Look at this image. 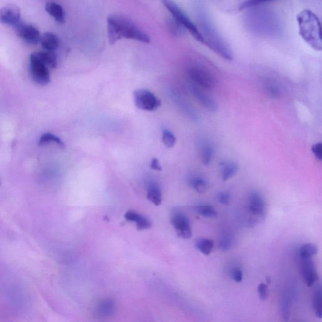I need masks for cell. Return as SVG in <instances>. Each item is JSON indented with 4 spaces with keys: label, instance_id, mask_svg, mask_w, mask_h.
<instances>
[{
    "label": "cell",
    "instance_id": "cell-27",
    "mask_svg": "<svg viewBox=\"0 0 322 322\" xmlns=\"http://www.w3.org/2000/svg\"><path fill=\"white\" fill-rule=\"evenodd\" d=\"M313 303H314L315 315L318 318L321 319L322 316V295L321 286H318L315 290Z\"/></svg>",
    "mask_w": 322,
    "mask_h": 322
},
{
    "label": "cell",
    "instance_id": "cell-3",
    "mask_svg": "<svg viewBox=\"0 0 322 322\" xmlns=\"http://www.w3.org/2000/svg\"><path fill=\"white\" fill-rule=\"evenodd\" d=\"M202 33L205 41V45L209 47L212 51L215 52L221 58L228 61L233 59V53L231 49L222 37L209 22L204 23V29Z\"/></svg>",
    "mask_w": 322,
    "mask_h": 322
},
{
    "label": "cell",
    "instance_id": "cell-1",
    "mask_svg": "<svg viewBox=\"0 0 322 322\" xmlns=\"http://www.w3.org/2000/svg\"><path fill=\"white\" fill-rule=\"evenodd\" d=\"M107 33L109 44H115L122 38L149 43L150 37L138 25L125 16L111 15L107 18Z\"/></svg>",
    "mask_w": 322,
    "mask_h": 322
},
{
    "label": "cell",
    "instance_id": "cell-7",
    "mask_svg": "<svg viewBox=\"0 0 322 322\" xmlns=\"http://www.w3.org/2000/svg\"><path fill=\"white\" fill-rule=\"evenodd\" d=\"M30 72L34 81L40 85H46L51 77L47 66L36 56V52L30 57Z\"/></svg>",
    "mask_w": 322,
    "mask_h": 322
},
{
    "label": "cell",
    "instance_id": "cell-15",
    "mask_svg": "<svg viewBox=\"0 0 322 322\" xmlns=\"http://www.w3.org/2000/svg\"><path fill=\"white\" fill-rule=\"evenodd\" d=\"M124 216L127 221H134L138 230H146L151 227L150 221L136 212L128 211Z\"/></svg>",
    "mask_w": 322,
    "mask_h": 322
},
{
    "label": "cell",
    "instance_id": "cell-26",
    "mask_svg": "<svg viewBox=\"0 0 322 322\" xmlns=\"http://www.w3.org/2000/svg\"><path fill=\"white\" fill-rule=\"evenodd\" d=\"M202 159L205 166L209 165L214 156V148L209 143H204L202 147Z\"/></svg>",
    "mask_w": 322,
    "mask_h": 322
},
{
    "label": "cell",
    "instance_id": "cell-4",
    "mask_svg": "<svg viewBox=\"0 0 322 322\" xmlns=\"http://www.w3.org/2000/svg\"><path fill=\"white\" fill-rule=\"evenodd\" d=\"M161 1L170 11L173 17L181 24L184 29L187 30L195 40L201 44L205 45V41L202 32L175 1L173 0H161Z\"/></svg>",
    "mask_w": 322,
    "mask_h": 322
},
{
    "label": "cell",
    "instance_id": "cell-36",
    "mask_svg": "<svg viewBox=\"0 0 322 322\" xmlns=\"http://www.w3.org/2000/svg\"><path fill=\"white\" fill-rule=\"evenodd\" d=\"M258 293H259V298L261 300H266L268 296V286L264 283H261L258 286Z\"/></svg>",
    "mask_w": 322,
    "mask_h": 322
},
{
    "label": "cell",
    "instance_id": "cell-34",
    "mask_svg": "<svg viewBox=\"0 0 322 322\" xmlns=\"http://www.w3.org/2000/svg\"><path fill=\"white\" fill-rule=\"evenodd\" d=\"M218 200L221 204L228 205L230 204V200H231V196L229 192L228 191H221L218 195Z\"/></svg>",
    "mask_w": 322,
    "mask_h": 322
},
{
    "label": "cell",
    "instance_id": "cell-30",
    "mask_svg": "<svg viewBox=\"0 0 322 322\" xmlns=\"http://www.w3.org/2000/svg\"><path fill=\"white\" fill-rule=\"evenodd\" d=\"M162 140H163V143L166 147L171 148L175 145L177 138H176L174 134L170 130L165 129L163 132Z\"/></svg>",
    "mask_w": 322,
    "mask_h": 322
},
{
    "label": "cell",
    "instance_id": "cell-37",
    "mask_svg": "<svg viewBox=\"0 0 322 322\" xmlns=\"http://www.w3.org/2000/svg\"><path fill=\"white\" fill-rule=\"evenodd\" d=\"M231 276L235 282L241 283L243 280V272L241 269L235 268L232 269Z\"/></svg>",
    "mask_w": 322,
    "mask_h": 322
},
{
    "label": "cell",
    "instance_id": "cell-28",
    "mask_svg": "<svg viewBox=\"0 0 322 322\" xmlns=\"http://www.w3.org/2000/svg\"><path fill=\"white\" fill-rule=\"evenodd\" d=\"M166 27L168 31L173 36H178L181 35L183 33V27L179 24L174 18H168L166 20Z\"/></svg>",
    "mask_w": 322,
    "mask_h": 322
},
{
    "label": "cell",
    "instance_id": "cell-22",
    "mask_svg": "<svg viewBox=\"0 0 322 322\" xmlns=\"http://www.w3.org/2000/svg\"><path fill=\"white\" fill-rule=\"evenodd\" d=\"M191 186L198 193H202L207 191L209 183L205 178L200 176H195L189 180Z\"/></svg>",
    "mask_w": 322,
    "mask_h": 322
},
{
    "label": "cell",
    "instance_id": "cell-6",
    "mask_svg": "<svg viewBox=\"0 0 322 322\" xmlns=\"http://www.w3.org/2000/svg\"><path fill=\"white\" fill-rule=\"evenodd\" d=\"M134 99L136 106L143 111H155L161 105V100L151 91L146 89H139L135 91Z\"/></svg>",
    "mask_w": 322,
    "mask_h": 322
},
{
    "label": "cell",
    "instance_id": "cell-14",
    "mask_svg": "<svg viewBox=\"0 0 322 322\" xmlns=\"http://www.w3.org/2000/svg\"><path fill=\"white\" fill-rule=\"evenodd\" d=\"M45 9L47 12L52 16L59 24H65L66 22L65 12L60 4L55 3V2H47L45 4Z\"/></svg>",
    "mask_w": 322,
    "mask_h": 322
},
{
    "label": "cell",
    "instance_id": "cell-35",
    "mask_svg": "<svg viewBox=\"0 0 322 322\" xmlns=\"http://www.w3.org/2000/svg\"><path fill=\"white\" fill-rule=\"evenodd\" d=\"M312 151L315 158L319 161L322 160V143H318L312 146Z\"/></svg>",
    "mask_w": 322,
    "mask_h": 322
},
{
    "label": "cell",
    "instance_id": "cell-33",
    "mask_svg": "<svg viewBox=\"0 0 322 322\" xmlns=\"http://www.w3.org/2000/svg\"><path fill=\"white\" fill-rule=\"evenodd\" d=\"M290 307H291V300L288 294H286L284 297L282 302V312L283 314V319L285 321H288L290 314Z\"/></svg>",
    "mask_w": 322,
    "mask_h": 322
},
{
    "label": "cell",
    "instance_id": "cell-12",
    "mask_svg": "<svg viewBox=\"0 0 322 322\" xmlns=\"http://www.w3.org/2000/svg\"><path fill=\"white\" fill-rule=\"evenodd\" d=\"M21 21V13L17 6H6L0 8V24L15 27Z\"/></svg>",
    "mask_w": 322,
    "mask_h": 322
},
{
    "label": "cell",
    "instance_id": "cell-20",
    "mask_svg": "<svg viewBox=\"0 0 322 322\" xmlns=\"http://www.w3.org/2000/svg\"><path fill=\"white\" fill-rule=\"evenodd\" d=\"M36 56L40 59V61L46 65L47 67L54 69L58 65L56 55L53 51H45L36 52Z\"/></svg>",
    "mask_w": 322,
    "mask_h": 322
},
{
    "label": "cell",
    "instance_id": "cell-25",
    "mask_svg": "<svg viewBox=\"0 0 322 322\" xmlns=\"http://www.w3.org/2000/svg\"><path fill=\"white\" fill-rule=\"evenodd\" d=\"M49 143H55L61 148H65V143L56 135L51 133H45L40 137L38 145H44Z\"/></svg>",
    "mask_w": 322,
    "mask_h": 322
},
{
    "label": "cell",
    "instance_id": "cell-32",
    "mask_svg": "<svg viewBox=\"0 0 322 322\" xmlns=\"http://www.w3.org/2000/svg\"><path fill=\"white\" fill-rule=\"evenodd\" d=\"M232 245L231 235L225 233L221 235L219 241V248L222 251H228L230 250Z\"/></svg>",
    "mask_w": 322,
    "mask_h": 322
},
{
    "label": "cell",
    "instance_id": "cell-29",
    "mask_svg": "<svg viewBox=\"0 0 322 322\" xmlns=\"http://www.w3.org/2000/svg\"><path fill=\"white\" fill-rule=\"evenodd\" d=\"M196 213L207 218H215L218 215L217 212L210 205H200L195 208Z\"/></svg>",
    "mask_w": 322,
    "mask_h": 322
},
{
    "label": "cell",
    "instance_id": "cell-18",
    "mask_svg": "<svg viewBox=\"0 0 322 322\" xmlns=\"http://www.w3.org/2000/svg\"><path fill=\"white\" fill-rule=\"evenodd\" d=\"M239 170L238 164L234 162H225L221 164V179L227 181L237 174Z\"/></svg>",
    "mask_w": 322,
    "mask_h": 322
},
{
    "label": "cell",
    "instance_id": "cell-2",
    "mask_svg": "<svg viewBox=\"0 0 322 322\" xmlns=\"http://www.w3.org/2000/svg\"><path fill=\"white\" fill-rule=\"evenodd\" d=\"M298 33L303 40L316 51H321V23L316 14L310 10H303L297 15Z\"/></svg>",
    "mask_w": 322,
    "mask_h": 322
},
{
    "label": "cell",
    "instance_id": "cell-11",
    "mask_svg": "<svg viewBox=\"0 0 322 322\" xmlns=\"http://www.w3.org/2000/svg\"><path fill=\"white\" fill-rule=\"evenodd\" d=\"M188 89L191 94L196 98L200 104L207 110L211 112H216L218 109L217 103L213 98L203 92L202 90L196 86L195 84H189Z\"/></svg>",
    "mask_w": 322,
    "mask_h": 322
},
{
    "label": "cell",
    "instance_id": "cell-19",
    "mask_svg": "<svg viewBox=\"0 0 322 322\" xmlns=\"http://www.w3.org/2000/svg\"><path fill=\"white\" fill-rule=\"evenodd\" d=\"M147 198L148 201L156 206H159L161 204L163 198H162L161 189L159 188L158 185L154 182H152L148 185Z\"/></svg>",
    "mask_w": 322,
    "mask_h": 322
},
{
    "label": "cell",
    "instance_id": "cell-38",
    "mask_svg": "<svg viewBox=\"0 0 322 322\" xmlns=\"http://www.w3.org/2000/svg\"><path fill=\"white\" fill-rule=\"evenodd\" d=\"M150 168L153 170L157 171H161L162 170V167L160 164L159 161L157 158H153L151 162H150Z\"/></svg>",
    "mask_w": 322,
    "mask_h": 322
},
{
    "label": "cell",
    "instance_id": "cell-9",
    "mask_svg": "<svg viewBox=\"0 0 322 322\" xmlns=\"http://www.w3.org/2000/svg\"><path fill=\"white\" fill-rule=\"evenodd\" d=\"M189 78L201 87L212 89L216 84L215 78L206 70L200 68H192L188 71Z\"/></svg>",
    "mask_w": 322,
    "mask_h": 322
},
{
    "label": "cell",
    "instance_id": "cell-10",
    "mask_svg": "<svg viewBox=\"0 0 322 322\" xmlns=\"http://www.w3.org/2000/svg\"><path fill=\"white\" fill-rule=\"evenodd\" d=\"M171 223L179 236L184 239L191 238L192 230L190 223L184 214L179 211L175 212L171 217Z\"/></svg>",
    "mask_w": 322,
    "mask_h": 322
},
{
    "label": "cell",
    "instance_id": "cell-17",
    "mask_svg": "<svg viewBox=\"0 0 322 322\" xmlns=\"http://www.w3.org/2000/svg\"><path fill=\"white\" fill-rule=\"evenodd\" d=\"M40 42L45 51H53L59 46V38L52 33H45L40 36Z\"/></svg>",
    "mask_w": 322,
    "mask_h": 322
},
{
    "label": "cell",
    "instance_id": "cell-13",
    "mask_svg": "<svg viewBox=\"0 0 322 322\" xmlns=\"http://www.w3.org/2000/svg\"><path fill=\"white\" fill-rule=\"evenodd\" d=\"M302 261L303 277L306 285L310 287L318 280V274L312 258L303 259Z\"/></svg>",
    "mask_w": 322,
    "mask_h": 322
},
{
    "label": "cell",
    "instance_id": "cell-16",
    "mask_svg": "<svg viewBox=\"0 0 322 322\" xmlns=\"http://www.w3.org/2000/svg\"><path fill=\"white\" fill-rule=\"evenodd\" d=\"M115 310V302L110 299H105L98 303L96 308V312L98 316L107 318L114 314Z\"/></svg>",
    "mask_w": 322,
    "mask_h": 322
},
{
    "label": "cell",
    "instance_id": "cell-5",
    "mask_svg": "<svg viewBox=\"0 0 322 322\" xmlns=\"http://www.w3.org/2000/svg\"><path fill=\"white\" fill-rule=\"evenodd\" d=\"M248 209L250 216V225H255L257 221L264 220L266 218V200L259 192L253 191L249 195Z\"/></svg>",
    "mask_w": 322,
    "mask_h": 322
},
{
    "label": "cell",
    "instance_id": "cell-8",
    "mask_svg": "<svg viewBox=\"0 0 322 322\" xmlns=\"http://www.w3.org/2000/svg\"><path fill=\"white\" fill-rule=\"evenodd\" d=\"M14 27L17 36L27 44L36 45L40 42V32L33 25L21 21Z\"/></svg>",
    "mask_w": 322,
    "mask_h": 322
},
{
    "label": "cell",
    "instance_id": "cell-21",
    "mask_svg": "<svg viewBox=\"0 0 322 322\" xmlns=\"http://www.w3.org/2000/svg\"><path fill=\"white\" fill-rule=\"evenodd\" d=\"M195 246L197 250L204 255H209L213 250L214 242L213 240L200 238L196 240Z\"/></svg>",
    "mask_w": 322,
    "mask_h": 322
},
{
    "label": "cell",
    "instance_id": "cell-31",
    "mask_svg": "<svg viewBox=\"0 0 322 322\" xmlns=\"http://www.w3.org/2000/svg\"><path fill=\"white\" fill-rule=\"evenodd\" d=\"M275 0H246L240 5L239 10L242 11L255 7V6L261 5V4L267 3H270Z\"/></svg>",
    "mask_w": 322,
    "mask_h": 322
},
{
    "label": "cell",
    "instance_id": "cell-23",
    "mask_svg": "<svg viewBox=\"0 0 322 322\" xmlns=\"http://www.w3.org/2000/svg\"><path fill=\"white\" fill-rule=\"evenodd\" d=\"M264 89L267 95L274 99H277L282 95V90L276 82L268 80L264 83Z\"/></svg>",
    "mask_w": 322,
    "mask_h": 322
},
{
    "label": "cell",
    "instance_id": "cell-24",
    "mask_svg": "<svg viewBox=\"0 0 322 322\" xmlns=\"http://www.w3.org/2000/svg\"><path fill=\"white\" fill-rule=\"evenodd\" d=\"M317 253H318V248L314 244H303L300 249V256L301 260L312 259Z\"/></svg>",
    "mask_w": 322,
    "mask_h": 322
}]
</instances>
